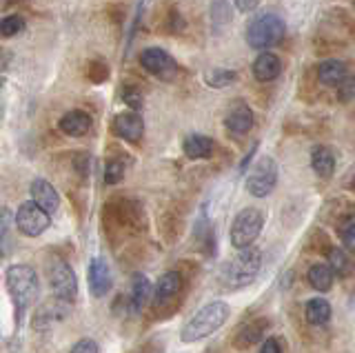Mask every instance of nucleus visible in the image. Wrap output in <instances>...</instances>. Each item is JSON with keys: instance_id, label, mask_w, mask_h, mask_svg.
<instances>
[{"instance_id": "f257e3e1", "label": "nucleus", "mask_w": 355, "mask_h": 353, "mask_svg": "<svg viewBox=\"0 0 355 353\" xmlns=\"http://www.w3.org/2000/svg\"><path fill=\"white\" fill-rule=\"evenodd\" d=\"M103 231L109 245L118 249L125 236L147 231V212L142 203L131 198H114L103 209Z\"/></svg>"}, {"instance_id": "f03ea898", "label": "nucleus", "mask_w": 355, "mask_h": 353, "mask_svg": "<svg viewBox=\"0 0 355 353\" xmlns=\"http://www.w3.org/2000/svg\"><path fill=\"white\" fill-rule=\"evenodd\" d=\"M229 304L225 300H214L207 302L200 311L189 320L180 331V340L191 345V342H200L209 336H214L216 331L227 322L229 318Z\"/></svg>"}, {"instance_id": "7ed1b4c3", "label": "nucleus", "mask_w": 355, "mask_h": 353, "mask_svg": "<svg viewBox=\"0 0 355 353\" xmlns=\"http://www.w3.org/2000/svg\"><path fill=\"white\" fill-rule=\"evenodd\" d=\"M5 280H7V289L11 293V300H14L18 309V318H20L31 304H36L40 295L38 273L33 271L29 264H14V267L7 269Z\"/></svg>"}, {"instance_id": "20e7f679", "label": "nucleus", "mask_w": 355, "mask_h": 353, "mask_svg": "<svg viewBox=\"0 0 355 353\" xmlns=\"http://www.w3.org/2000/svg\"><path fill=\"white\" fill-rule=\"evenodd\" d=\"M260 267H262L260 249L255 247L240 249L238 256L222 267L220 280L227 286H231V289H240V286H247L255 280V275L260 273Z\"/></svg>"}, {"instance_id": "39448f33", "label": "nucleus", "mask_w": 355, "mask_h": 353, "mask_svg": "<svg viewBox=\"0 0 355 353\" xmlns=\"http://www.w3.org/2000/svg\"><path fill=\"white\" fill-rule=\"evenodd\" d=\"M284 31L286 27L280 16L273 12H264L247 25V42L253 49H269L284 38Z\"/></svg>"}, {"instance_id": "423d86ee", "label": "nucleus", "mask_w": 355, "mask_h": 353, "mask_svg": "<svg viewBox=\"0 0 355 353\" xmlns=\"http://www.w3.org/2000/svg\"><path fill=\"white\" fill-rule=\"evenodd\" d=\"M182 273L180 271H166L160 275L158 284L153 286V313L155 318L171 316L178 307L182 293Z\"/></svg>"}, {"instance_id": "0eeeda50", "label": "nucleus", "mask_w": 355, "mask_h": 353, "mask_svg": "<svg viewBox=\"0 0 355 353\" xmlns=\"http://www.w3.org/2000/svg\"><path fill=\"white\" fill-rule=\"evenodd\" d=\"M262 227H264V216L260 209L253 207L242 209L231 225V245L236 249L253 247V242L262 234Z\"/></svg>"}, {"instance_id": "6e6552de", "label": "nucleus", "mask_w": 355, "mask_h": 353, "mask_svg": "<svg viewBox=\"0 0 355 353\" xmlns=\"http://www.w3.org/2000/svg\"><path fill=\"white\" fill-rule=\"evenodd\" d=\"M275 182H277V164L271 156H262L247 175V191L253 198H266L275 189Z\"/></svg>"}, {"instance_id": "1a4fd4ad", "label": "nucleus", "mask_w": 355, "mask_h": 353, "mask_svg": "<svg viewBox=\"0 0 355 353\" xmlns=\"http://www.w3.org/2000/svg\"><path fill=\"white\" fill-rule=\"evenodd\" d=\"M140 64L144 69H147L151 76H155V78H160L164 83H169L175 78V74H178V64L175 60L171 58V53L169 51H164L160 47H149V49H144L140 53Z\"/></svg>"}, {"instance_id": "9d476101", "label": "nucleus", "mask_w": 355, "mask_h": 353, "mask_svg": "<svg viewBox=\"0 0 355 353\" xmlns=\"http://www.w3.org/2000/svg\"><path fill=\"white\" fill-rule=\"evenodd\" d=\"M16 225L20 229V234H25L29 238H38L40 234H44L49 227V214H44L38 205L22 203L18 214H16Z\"/></svg>"}, {"instance_id": "9b49d317", "label": "nucleus", "mask_w": 355, "mask_h": 353, "mask_svg": "<svg viewBox=\"0 0 355 353\" xmlns=\"http://www.w3.org/2000/svg\"><path fill=\"white\" fill-rule=\"evenodd\" d=\"M49 282H51L53 295L58 298V300L69 302V304L76 300V295H78V278H76L73 269L67 262L53 264L51 271H49Z\"/></svg>"}, {"instance_id": "f8f14e48", "label": "nucleus", "mask_w": 355, "mask_h": 353, "mask_svg": "<svg viewBox=\"0 0 355 353\" xmlns=\"http://www.w3.org/2000/svg\"><path fill=\"white\" fill-rule=\"evenodd\" d=\"M29 191H31V203L33 205H38L44 214H55L58 212V207H60V196L58 191H55V187L49 182V180H44V178H36L31 182L29 187Z\"/></svg>"}, {"instance_id": "ddd939ff", "label": "nucleus", "mask_w": 355, "mask_h": 353, "mask_svg": "<svg viewBox=\"0 0 355 353\" xmlns=\"http://www.w3.org/2000/svg\"><path fill=\"white\" fill-rule=\"evenodd\" d=\"M114 131L127 142H140L144 136V123L138 112H122L114 118Z\"/></svg>"}, {"instance_id": "4468645a", "label": "nucleus", "mask_w": 355, "mask_h": 353, "mask_svg": "<svg viewBox=\"0 0 355 353\" xmlns=\"http://www.w3.org/2000/svg\"><path fill=\"white\" fill-rule=\"evenodd\" d=\"M87 280H89V291H92L94 298H103L109 293L111 284H114V278H111V271L107 267V262L103 258H94L89 262V273H87Z\"/></svg>"}, {"instance_id": "2eb2a0df", "label": "nucleus", "mask_w": 355, "mask_h": 353, "mask_svg": "<svg viewBox=\"0 0 355 353\" xmlns=\"http://www.w3.org/2000/svg\"><path fill=\"white\" fill-rule=\"evenodd\" d=\"M225 125L231 134L236 136H244L249 134L251 127H253V112L247 103H233L231 109L227 112V118H225Z\"/></svg>"}, {"instance_id": "dca6fc26", "label": "nucleus", "mask_w": 355, "mask_h": 353, "mask_svg": "<svg viewBox=\"0 0 355 353\" xmlns=\"http://www.w3.org/2000/svg\"><path fill=\"white\" fill-rule=\"evenodd\" d=\"M266 329H269V320H266V318L251 320V322H247L236 334V338H233V347H236L238 351H244V349H249L253 345H258V342L264 338Z\"/></svg>"}, {"instance_id": "f3484780", "label": "nucleus", "mask_w": 355, "mask_h": 353, "mask_svg": "<svg viewBox=\"0 0 355 353\" xmlns=\"http://www.w3.org/2000/svg\"><path fill=\"white\" fill-rule=\"evenodd\" d=\"M60 131L64 136H71V138H83L89 134L92 129V116L87 112H80V109H73V112H67L60 123H58Z\"/></svg>"}, {"instance_id": "a211bd4d", "label": "nucleus", "mask_w": 355, "mask_h": 353, "mask_svg": "<svg viewBox=\"0 0 355 353\" xmlns=\"http://www.w3.org/2000/svg\"><path fill=\"white\" fill-rule=\"evenodd\" d=\"M280 71H282V62L271 51L260 53L253 62V76H255V80H260V83L275 80L277 76H280Z\"/></svg>"}, {"instance_id": "6ab92c4d", "label": "nucleus", "mask_w": 355, "mask_h": 353, "mask_svg": "<svg viewBox=\"0 0 355 353\" xmlns=\"http://www.w3.org/2000/svg\"><path fill=\"white\" fill-rule=\"evenodd\" d=\"M311 167H313V171L322 180H329L333 171H336V156H333V151L324 145L313 147V151H311Z\"/></svg>"}, {"instance_id": "aec40b11", "label": "nucleus", "mask_w": 355, "mask_h": 353, "mask_svg": "<svg viewBox=\"0 0 355 353\" xmlns=\"http://www.w3.org/2000/svg\"><path fill=\"white\" fill-rule=\"evenodd\" d=\"M184 156L189 160H205L209 158L211 153H214V140L209 136H202V134H191L184 138Z\"/></svg>"}, {"instance_id": "412c9836", "label": "nucleus", "mask_w": 355, "mask_h": 353, "mask_svg": "<svg viewBox=\"0 0 355 353\" xmlns=\"http://www.w3.org/2000/svg\"><path fill=\"white\" fill-rule=\"evenodd\" d=\"M151 295H153V284L149 282L147 275H142V273L133 275V282H131V309L133 311H142V309L149 304Z\"/></svg>"}, {"instance_id": "4be33fe9", "label": "nucleus", "mask_w": 355, "mask_h": 353, "mask_svg": "<svg viewBox=\"0 0 355 353\" xmlns=\"http://www.w3.org/2000/svg\"><path fill=\"white\" fill-rule=\"evenodd\" d=\"M347 76V64L342 60H324L318 67V78L324 87H338Z\"/></svg>"}, {"instance_id": "5701e85b", "label": "nucleus", "mask_w": 355, "mask_h": 353, "mask_svg": "<svg viewBox=\"0 0 355 353\" xmlns=\"http://www.w3.org/2000/svg\"><path fill=\"white\" fill-rule=\"evenodd\" d=\"M309 284L313 286L315 291H322V293H327L331 286H333V271L329 269V264H313V267L309 269Z\"/></svg>"}, {"instance_id": "b1692460", "label": "nucleus", "mask_w": 355, "mask_h": 353, "mask_svg": "<svg viewBox=\"0 0 355 353\" xmlns=\"http://www.w3.org/2000/svg\"><path fill=\"white\" fill-rule=\"evenodd\" d=\"M304 313H306V320L311 325H315V327L327 325L329 318H331V304L324 300V298H313V300L306 302Z\"/></svg>"}, {"instance_id": "393cba45", "label": "nucleus", "mask_w": 355, "mask_h": 353, "mask_svg": "<svg viewBox=\"0 0 355 353\" xmlns=\"http://www.w3.org/2000/svg\"><path fill=\"white\" fill-rule=\"evenodd\" d=\"M329 269L333 271V275H340V278H347V275L353 271V264L347 256V251L333 247L329 251Z\"/></svg>"}, {"instance_id": "a878e982", "label": "nucleus", "mask_w": 355, "mask_h": 353, "mask_svg": "<svg viewBox=\"0 0 355 353\" xmlns=\"http://www.w3.org/2000/svg\"><path fill=\"white\" fill-rule=\"evenodd\" d=\"M238 74L231 71V69H211L207 71L205 80L209 87H214V89H222V87H229L231 83H236Z\"/></svg>"}, {"instance_id": "bb28decb", "label": "nucleus", "mask_w": 355, "mask_h": 353, "mask_svg": "<svg viewBox=\"0 0 355 353\" xmlns=\"http://www.w3.org/2000/svg\"><path fill=\"white\" fill-rule=\"evenodd\" d=\"M25 29V18L22 16H5L0 20V36L3 38H11V36H18L20 31Z\"/></svg>"}, {"instance_id": "cd10ccee", "label": "nucleus", "mask_w": 355, "mask_h": 353, "mask_svg": "<svg viewBox=\"0 0 355 353\" xmlns=\"http://www.w3.org/2000/svg\"><path fill=\"white\" fill-rule=\"evenodd\" d=\"M87 76H89V80L96 83V85L105 83L109 78V64L103 60H92L87 67Z\"/></svg>"}, {"instance_id": "c85d7f7f", "label": "nucleus", "mask_w": 355, "mask_h": 353, "mask_svg": "<svg viewBox=\"0 0 355 353\" xmlns=\"http://www.w3.org/2000/svg\"><path fill=\"white\" fill-rule=\"evenodd\" d=\"M122 175H125V162L120 160H109L105 164V180L109 184H118L122 180Z\"/></svg>"}, {"instance_id": "c756f323", "label": "nucleus", "mask_w": 355, "mask_h": 353, "mask_svg": "<svg viewBox=\"0 0 355 353\" xmlns=\"http://www.w3.org/2000/svg\"><path fill=\"white\" fill-rule=\"evenodd\" d=\"M338 98L342 103H349L355 98V76H344V80L338 85Z\"/></svg>"}, {"instance_id": "7c9ffc66", "label": "nucleus", "mask_w": 355, "mask_h": 353, "mask_svg": "<svg viewBox=\"0 0 355 353\" xmlns=\"http://www.w3.org/2000/svg\"><path fill=\"white\" fill-rule=\"evenodd\" d=\"M122 101H125L131 109H142V103H144V98L140 94L138 87H125V92H122Z\"/></svg>"}, {"instance_id": "2f4dec72", "label": "nucleus", "mask_w": 355, "mask_h": 353, "mask_svg": "<svg viewBox=\"0 0 355 353\" xmlns=\"http://www.w3.org/2000/svg\"><path fill=\"white\" fill-rule=\"evenodd\" d=\"M214 20L216 23H229L231 20V9L225 0H218V3L214 5Z\"/></svg>"}, {"instance_id": "473e14b6", "label": "nucleus", "mask_w": 355, "mask_h": 353, "mask_svg": "<svg viewBox=\"0 0 355 353\" xmlns=\"http://www.w3.org/2000/svg\"><path fill=\"white\" fill-rule=\"evenodd\" d=\"M11 223H14V214H11L7 207H0V240L7 236Z\"/></svg>"}, {"instance_id": "72a5a7b5", "label": "nucleus", "mask_w": 355, "mask_h": 353, "mask_svg": "<svg viewBox=\"0 0 355 353\" xmlns=\"http://www.w3.org/2000/svg\"><path fill=\"white\" fill-rule=\"evenodd\" d=\"M342 240H344V247H347L351 253H355V220L351 225L344 227L342 231Z\"/></svg>"}, {"instance_id": "f704fd0d", "label": "nucleus", "mask_w": 355, "mask_h": 353, "mask_svg": "<svg viewBox=\"0 0 355 353\" xmlns=\"http://www.w3.org/2000/svg\"><path fill=\"white\" fill-rule=\"evenodd\" d=\"M71 353H98V345L92 338H83L80 342H76Z\"/></svg>"}, {"instance_id": "c9c22d12", "label": "nucleus", "mask_w": 355, "mask_h": 353, "mask_svg": "<svg viewBox=\"0 0 355 353\" xmlns=\"http://www.w3.org/2000/svg\"><path fill=\"white\" fill-rule=\"evenodd\" d=\"M260 353H282L280 340H277V338H266V340L262 342Z\"/></svg>"}, {"instance_id": "e433bc0d", "label": "nucleus", "mask_w": 355, "mask_h": 353, "mask_svg": "<svg viewBox=\"0 0 355 353\" xmlns=\"http://www.w3.org/2000/svg\"><path fill=\"white\" fill-rule=\"evenodd\" d=\"M258 5H260V0H236L238 12H242V14H251V12H255V9H258Z\"/></svg>"}, {"instance_id": "4c0bfd02", "label": "nucleus", "mask_w": 355, "mask_h": 353, "mask_svg": "<svg viewBox=\"0 0 355 353\" xmlns=\"http://www.w3.org/2000/svg\"><path fill=\"white\" fill-rule=\"evenodd\" d=\"M349 302H351V307L355 309V289L351 291V295H349Z\"/></svg>"}, {"instance_id": "58836bf2", "label": "nucleus", "mask_w": 355, "mask_h": 353, "mask_svg": "<svg viewBox=\"0 0 355 353\" xmlns=\"http://www.w3.org/2000/svg\"><path fill=\"white\" fill-rule=\"evenodd\" d=\"M351 189L355 191V173H353V180H351Z\"/></svg>"}]
</instances>
